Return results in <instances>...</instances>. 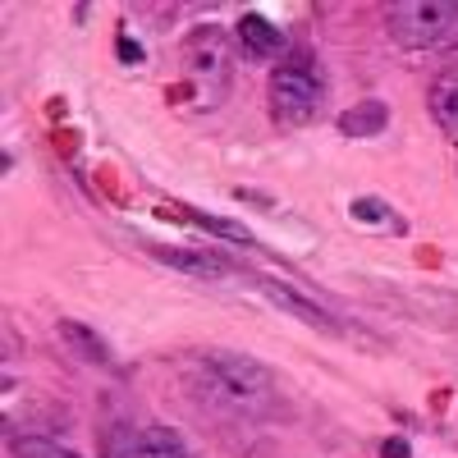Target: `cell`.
<instances>
[{
	"instance_id": "1",
	"label": "cell",
	"mask_w": 458,
	"mask_h": 458,
	"mask_svg": "<svg viewBox=\"0 0 458 458\" xmlns=\"http://www.w3.org/2000/svg\"><path fill=\"white\" fill-rule=\"evenodd\" d=\"M321 101H326V83H321V69H317L312 51H289L271 73V114H276V124L302 129L308 120H317Z\"/></svg>"
},
{
	"instance_id": "2",
	"label": "cell",
	"mask_w": 458,
	"mask_h": 458,
	"mask_svg": "<svg viewBox=\"0 0 458 458\" xmlns=\"http://www.w3.org/2000/svg\"><path fill=\"white\" fill-rule=\"evenodd\" d=\"M390 37L408 51H431V47H458V5L454 0H408L390 14Z\"/></svg>"
},
{
	"instance_id": "3",
	"label": "cell",
	"mask_w": 458,
	"mask_h": 458,
	"mask_svg": "<svg viewBox=\"0 0 458 458\" xmlns=\"http://www.w3.org/2000/svg\"><path fill=\"white\" fill-rule=\"evenodd\" d=\"M229 69H234V55H229V37L220 28H202L193 42L183 47V73H188V83L198 88L202 106H216L229 92Z\"/></svg>"
},
{
	"instance_id": "4",
	"label": "cell",
	"mask_w": 458,
	"mask_h": 458,
	"mask_svg": "<svg viewBox=\"0 0 458 458\" xmlns=\"http://www.w3.org/2000/svg\"><path fill=\"white\" fill-rule=\"evenodd\" d=\"M211 386L234 403L239 412H261L271 399V376H266L252 358H234V353H207L202 358Z\"/></svg>"
},
{
	"instance_id": "5",
	"label": "cell",
	"mask_w": 458,
	"mask_h": 458,
	"mask_svg": "<svg viewBox=\"0 0 458 458\" xmlns=\"http://www.w3.org/2000/svg\"><path fill=\"white\" fill-rule=\"evenodd\" d=\"M110 458H193V449L170 427H142V431H129L124 445H114Z\"/></svg>"
},
{
	"instance_id": "6",
	"label": "cell",
	"mask_w": 458,
	"mask_h": 458,
	"mask_svg": "<svg viewBox=\"0 0 458 458\" xmlns=\"http://www.w3.org/2000/svg\"><path fill=\"white\" fill-rule=\"evenodd\" d=\"M252 284H257L266 298H271V302H280L284 312H293L298 321H308V326H317V330H335V321L317 308L312 298H302L293 284H284V280H266V276H252Z\"/></svg>"
},
{
	"instance_id": "7",
	"label": "cell",
	"mask_w": 458,
	"mask_h": 458,
	"mask_svg": "<svg viewBox=\"0 0 458 458\" xmlns=\"http://www.w3.org/2000/svg\"><path fill=\"white\" fill-rule=\"evenodd\" d=\"M234 37H239L243 55H252V60L280 55V47H284L280 28H276L271 19H261V14H243V19H239V28H234Z\"/></svg>"
},
{
	"instance_id": "8",
	"label": "cell",
	"mask_w": 458,
	"mask_h": 458,
	"mask_svg": "<svg viewBox=\"0 0 458 458\" xmlns=\"http://www.w3.org/2000/svg\"><path fill=\"white\" fill-rule=\"evenodd\" d=\"M431 114L449 138H458V64H445L431 79Z\"/></svg>"
},
{
	"instance_id": "9",
	"label": "cell",
	"mask_w": 458,
	"mask_h": 458,
	"mask_svg": "<svg viewBox=\"0 0 458 458\" xmlns=\"http://www.w3.org/2000/svg\"><path fill=\"white\" fill-rule=\"evenodd\" d=\"M386 120H390V110L380 106V101H362V106H353V110H344L339 129L349 133V138H367V133H376V129H386Z\"/></svg>"
},
{
	"instance_id": "10",
	"label": "cell",
	"mask_w": 458,
	"mask_h": 458,
	"mask_svg": "<svg viewBox=\"0 0 458 458\" xmlns=\"http://www.w3.org/2000/svg\"><path fill=\"white\" fill-rule=\"evenodd\" d=\"M161 261L179 266V271H193V276H229V266L220 257H207V252H174V248H157Z\"/></svg>"
},
{
	"instance_id": "11",
	"label": "cell",
	"mask_w": 458,
	"mask_h": 458,
	"mask_svg": "<svg viewBox=\"0 0 458 458\" xmlns=\"http://www.w3.org/2000/svg\"><path fill=\"white\" fill-rule=\"evenodd\" d=\"M10 454H14V458H79L73 449H64V445H55V440H42V436H23V440H14Z\"/></svg>"
},
{
	"instance_id": "12",
	"label": "cell",
	"mask_w": 458,
	"mask_h": 458,
	"mask_svg": "<svg viewBox=\"0 0 458 458\" xmlns=\"http://www.w3.org/2000/svg\"><path fill=\"white\" fill-rule=\"evenodd\" d=\"M60 335H64V339H73V344H79V353H83L88 362H106V358H110V353H106V344H101L97 335H88L83 326H73V321H64V326H60Z\"/></svg>"
},
{
	"instance_id": "13",
	"label": "cell",
	"mask_w": 458,
	"mask_h": 458,
	"mask_svg": "<svg viewBox=\"0 0 458 458\" xmlns=\"http://www.w3.org/2000/svg\"><path fill=\"white\" fill-rule=\"evenodd\" d=\"M353 216H358V220H380V225H390V211L371 207V198H358V202H353Z\"/></svg>"
},
{
	"instance_id": "14",
	"label": "cell",
	"mask_w": 458,
	"mask_h": 458,
	"mask_svg": "<svg viewBox=\"0 0 458 458\" xmlns=\"http://www.w3.org/2000/svg\"><path fill=\"white\" fill-rule=\"evenodd\" d=\"M386 454H390V458H408V445H403V440H386Z\"/></svg>"
}]
</instances>
